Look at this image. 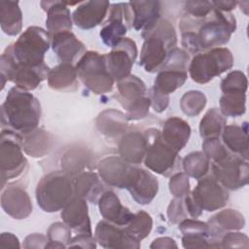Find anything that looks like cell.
I'll return each mask as SVG.
<instances>
[{"label":"cell","mask_w":249,"mask_h":249,"mask_svg":"<svg viewBox=\"0 0 249 249\" xmlns=\"http://www.w3.org/2000/svg\"><path fill=\"white\" fill-rule=\"evenodd\" d=\"M191 132V126L185 120L170 117L164 122L160 136L167 145L179 153L187 145Z\"/></svg>","instance_id":"obj_31"},{"label":"cell","mask_w":249,"mask_h":249,"mask_svg":"<svg viewBox=\"0 0 249 249\" xmlns=\"http://www.w3.org/2000/svg\"><path fill=\"white\" fill-rule=\"evenodd\" d=\"M130 27H132V12L129 2L115 3L110 6L109 16L103 22L99 36L107 47L113 48L125 37Z\"/></svg>","instance_id":"obj_15"},{"label":"cell","mask_w":249,"mask_h":249,"mask_svg":"<svg viewBox=\"0 0 249 249\" xmlns=\"http://www.w3.org/2000/svg\"><path fill=\"white\" fill-rule=\"evenodd\" d=\"M35 194L43 211L53 213L62 210L75 196L73 177L63 170L50 172L38 182Z\"/></svg>","instance_id":"obj_4"},{"label":"cell","mask_w":249,"mask_h":249,"mask_svg":"<svg viewBox=\"0 0 249 249\" xmlns=\"http://www.w3.org/2000/svg\"><path fill=\"white\" fill-rule=\"evenodd\" d=\"M210 168V174L227 190H238L249 182L248 160L232 153L219 161L211 162Z\"/></svg>","instance_id":"obj_14"},{"label":"cell","mask_w":249,"mask_h":249,"mask_svg":"<svg viewBox=\"0 0 249 249\" xmlns=\"http://www.w3.org/2000/svg\"><path fill=\"white\" fill-rule=\"evenodd\" d=\"M91 162V154L87 148L75 147L67 150L61 158V168L72 177L85 171Z\"/></svg>","instance_id":"obj_37"},{"label":"cell","mask_w":249,"mask_h":249,"mask_svg":"<svg viewBox=\"0 0 249 249\" xmlns=\"http://www.w3.org/2000/svg\"><path fill=\"white\" fill-rule=\"evenodd\" d=\"M233 55L228 48H214L194 55L188 70L191 79L197 84H206L215 77L230 70L233 65Z\"/></svg>","instance_id":"obj_10"},{"label":"cell","mask_w":249,"mask_h":249,"mask_svg":"<svg viewBox=\"0 0 249 249\" xmlns=\"http://www.w3.org/2000/svg\"><path fill=\"white\" fill-rule=\"evenodd\" d=\"M211 4L213 8L216 10H219L225 13H231V11L236 7L237 2L236 1H211Z\"/></svg>","instance_id":"obj_55"},{"label":"cell","mask_w":249,"mask_h":249,"mask_svg":"<svg viewBox=\"0 0 249 249\" xmlns=\"http://www.w3.org/2000/svg\"><path fill=\"white\" fill-rule=\"evenodd\" d=\"M54 143L52 133L44 128H36L35 130L22 135V147L26 155L32 158H42L48 155Z\"/></svg>","instance_id":"obj_35"},{"label":"cell","mask_w":249,"mask_h":249,"mask_svg":"<svg viewBox=\"0 0 249 249\" xmlns=\"http://www.w3.org/2000/svg\"><path fill=\"white\" fill-rule=\"evenodd\" d=\"M246 75L240 70L231 71L221 82V90L226 92H246L247 90Z\"/></svg>","instance_id":"obj_44"},{"label":"cell","mask_w":249,"mask_h":249,"mask_svg":"<svg viewBox=\"0 0 249 249\" xmlns=\"http://www.w3.org/2000/svg\"><path fill=\"white\" fill-rule=\"evenodd\" d=\"M48 242V237L41 233H32L25 237L23 241V248H45Z\"/></svg>","instance_id":"obj_52"},{"label":"cell","mask_w":249,"mask_h":249,"mask_svg":"<svg viewBox=\"0 0 249 249\" xmlns=\"http://www.w3.org/2000/svg\"><path fill=\"white\" fill-rule=\"evenodd\" d=\"M184 248H211L210 230L207 223L196 219H184L179 223Z\"/></svg>","instance_id":"obj_28"},{"label":"cell","mask_w":249,"mask_h":249,"mask_svg":"<svg viewBox=\"0 0 249 249\" xmlns=\"http://www.w3.org/2000/svg\"><path fill=\"white\" fill-rule=\"evenodd\" d=\"M129 5L132 12V27L137 31L149 30L160 18V1H130Z\"/></svg>","instance_id":"obj_29"},{"label":"cell","mask_w":249,"mask_h":249,"mask_svg":"<svg viewBox=\"0 0 249 249\" xmlns=\"http://www.w3.org/2000/svg\"><path fill=\"white\" fill-rule=\"evenodd\" d=\"M248 248V236L237 231H228L224 233L219 240V248Z\"/></svg>","instance_id":"obj_47"},{"label":"cell","mask_w":249,"mask_h":249,"mask_svg":"<svg viewBox=\"0 0 249 249\" xmlns=\"http://www.w3.org/2000/svg\"><path fill=\"white\" fill-rule=\"evenodd\" d=\"M211 1H186L184 3L185 15L193 18H203L213 10Z\"/></svg>","instance_id":"obj_48"},{"label":"cell","mask_w":249,"mask_h":249,"mask_svg":"<svg viewBox=\"0 0 249 249\" xmlns=\"http://www.w3.org/2000/svg\"><path fill=\"white\" fill-rule=\"evenodd\" d=\"M148 95L150 97L151 105H152L153 109L155 110V112L161 113L167 108V106L169 104V95L164 94V93L155 89L154 88H152L148 91Z\"/></svg>","instance_id":"obj_50"},{"label":"cell","mask_w":249,"mask_h":249,"mask_svg":"<svg viewBox=\"0 0 249 249\" xmlns=\"http://www.w3.org/2000/svg\"><path fill=\"white\" fill-rule=\"evenodd\" d=\"M236 29V19L231 13L213 9L203 18L187 15L180 20L181 43L188 54H196L227 44Z\"/></svg>","instance_id":"obj_1"},{"label":"cell","mask_w":249,"mask_h":249,"mask_svg":"<svg viewBox=\"0 0 249 249\" xmlns=\"http://www.w3.org/2000/svg\"><path fill=\"white\" fill-rule=\"evenodd\" d=\"M67 247H79V248H96V240L92 234L89 233H78L76 236L71 238Z\"/></svg>","instance_id":"obj_51"},{"label":"cell","mask_w":249,"mask_h":249,"mask_svg":"<svg viewBox=\"0 0 249 249\" xmlns=\"http://www.w3.org/2000/svg\"><path fill=\"white\" fill-rule=\"evenodd\" d=\"M27 167L28 161L23 155L22 135L11 129H2L0 137L1 189L6 183L19 178Z\"/></svg>","instance_id":"obj_8"},{"label":"cell","mask_w":249,"mask_h":249,"mask_svg":"<svg viewBox=\"0 0 249 249\" xmlns=\"http://www.w3.org/2000/svg\"><path fill=\"white\" fill-rule=\"evenodd\" d=\"M181 164L188 177L199 180L208 174L211 162L203 152L196 151L188 154L182 160Z\"/></svg>","instance_id":"obj_39"},{"label":"cell","mask_w":249,"mask_h":249,"mask_svg":"<svg viewBox=\"0 0 249 249\" xmlns=\"http://www.w3.org/2000/svg\"><path fill=\"white\" fill-rule=\"evenodd\" d=\"M188 212L184 203V198L174 197L167 207V218L172 224H179L188 218Z\"/></svg>","instance_id":"obj_49"},{"label":"cell","mask_w":249,"mask_h":249,"mask_svg":"<svg viewBox=\"0 0 249 249\" xmlns=\"http://www.w3.org/2000/svg\"><path fill=\"white\" fill-rule=\"evenodd\" d=\"M0 24L9 36L18 35L22 28V13L18 1H0Z\"/></svg>","instance_id":"obj_36"},{"label":"cell","mask_w":249,"mask_h":249,"mask_svg":"<svg viewBox=\"0 0 249 249\" xmlns=\"http://www.w3.org/2000/svg\"><path fill=\"white\" fill-rule=\"evenodd\" d=\"M94 238L103 248L138 249L141 246L140 241L128 234L124 227L106 220H101L97 223L94 230Z\"/></svg>","instance_id":"obj_18"},{"label":"cell","mask_w":249,"mask_h":249,"mask_svg":"<svg viewBox=\"0 0 249 249\" xmlns=\"http://www.w3.org/2000/svg\"><path fill=\"white\" fill-rule=\"evenodd\" d=\"M202 152L209 159L210 162L219 161L231 153L219 138L204 139L202 143Z\"/></svg>","instance_id":"obj_45"},{"label":"cell","mask_w":249,"mask_h":249,"mask_svg":"<svg viewBox=\"0 0 249 249\" xmlns=\"http://www.w3.org/2000/svg\"><path fill=\"white\" fill-rule=\"evenodd\" d=\"M142 37L144 43L140 53L139 65L148 73L159 72L169 52L176 48L175 28L168 19L160 18L152 28L142 32Z\"/></svg>","instance_id":"obj_3"},{"label":"cell","mask_w":249,"mask_h":249,"mask_svg":"<svg viewBox=\"0 0 249 249\" xmlns=\"http://www.w3.org/2000/svg\"><path fill=\"white\" fill-rule=\"evenodd\" d=\"M45 248H67L71 240V229L63 222L53 223L47 231Z\"/></svg>","instance_id":"obj_43"},{"label":"cell","mask_w":249,"mask_h":249,"mask_svg":"<svg viewBox=\"0 0 249 249\" xmlns=\"http://www.w3.org/2000/svg\"><path fill=\"white\" fill-rule=\"evenodd\" d=\"M49 87L60 92H73L79 88L76 67L72 63L60 62L55 65L48 74Z\"/></svg>","instance_id":"obj_30"},{"label":"cell","mask_w":249,"mask_h":249,"mask_svg":"<svg viewBox=\"0 0 249 249\" xmlns=\"http://www.w3.org/2000/svg\"><path fill=\"white\" fill-rule=\"evenodd\" d=\"M227 125V117L218 108L209 109L199 123V135L203 139L219 138Z\"/></svg>","instance_id":"obj_38"},{"label":"cell","mask_w":249,"mask_h":249,"mask_svg":"<svg viewBox=\"0 0 249 249\" xmlns=\"http://www.w3.org/2000/svg\"><path fill=\"white\" fill-rule=\"evenodd\" d=\"M51 35L44 28L29 26L5 50L19 64L40 66L45 64V53L51 47Z\"/></svg>","instance_id":"obj_6"},{"label":"cell","mask_w":249,"mask_h":249,"mask_svg":"<svg viewBox=\"0 0 249 249\" xmlns=\"http://www.w3.org/2000/svg\"><path fill=\"white\" fill-rule=\"evenodd\" d=\"M189 54L182 49L174 48L158 72L153 88L164 94L169 95L181 88L188 79Z\"/></svg>","instance_id":"obj_13"},{"label":"cell","mask_w":249,"mask_h":249,"mask_svg":"<svg viewBox=\"0 0 249 249\" xmlns=\"http://www.w3.org/2000/svg\"><path fill=\"white\" fill-rule=\"evenodd\" d=\"M207 224L210 230L211 248H219V240L221 236L228 231L243 229L245 226V219L239 211L228 208L212 216Z\"/></svg>","instance_id":"obj_21"},{"label":"cell","mask_w":249,"mask_h":249,"mask_svg":"<svg viewBox=\"0 0 249 249\" xmlns=\"http://www.w3.org/2000/svg\"><path fill=\"white\" fill-rule=\"evenodd\" d=\"M1 191V207L10 217L22 220L32 213L31 199L22 186L12 182Z\"/></svg>","instance_id":"obj_19"},{"label":"cell","mask_w":249,"mask_h":249,"mask_svg":"<svg viewBox=\"0 0 249 249\" xmlns=\"http://www.w3.org/2000/svg\"><path fill=\"white\" fill-rule=\"evenodd\" d=\"M1 90L6 82H12L24 90H33L48 78L50 67L45 63L40 66H28L16 62L5 50L0 58Z\"/></svg>","instance_id":"obj_11"},{"label":"cell","mask_w":249,"mask_h":249,"mask_svg":"<svg viewBox=\"0 0 249 249\" xmlns=\"http://www.w3.org/2000/svg\"><path fill=\"white\" fill-rule=\"evenodd\" d=\"M137 54L135 42L127 37L123 38L111 48V52L104 53L107 68L115 82H120L130 75Z\"/></svg>","instance_id":"obj_16"},{"label":"cell","mask_w":249,"mask_h":249,"mask_svg":"<svg viewBox=\"0 0 249 249\" xmlns=\"http://www.w3.org/2000/svg\"><path fill=\"white\" fill-rule=\"evenodd\" d=\"M40 4L47 13L46 27L51 37L58 32L71 31L73 19L66 2L41 1Z\"/></svg>","instance_id":"obj_25"},{"label":"cell","mask_w":249,"mask_h":249,"mask_svg":"<svg viewBox=\"0 0 249 249\" xmlns=\"http://www.w3.org/2000/svg\"><path fill=\"white\" fill-rule=\"evenodd\" d=\"M98 209L104 220L124 227L128 224L133 213L124 206L118 196L110 190L105 191L98 199Z\"/></svg>","instance_id":"obj_27"},{"label":"cell","mask_w":249,"mask_h":249,"mask_svg":"<svg viewBox=\"0 0 249 249\" xmlns=\"http://www.w3.org/2000/svg\"><path fill=\"white\" fill-rule=\"evenodd\" d=\"M128 120L125 114L119 110L110 108L102 111L95 120L96 128L108 137L123 136L128 127Z\"/></svg>","instance_id":"obj_34"},{"label":"cell","mask_w":249,"mask_h":249,"mask_svg":"<svg viewBox=\"0 0 249 249\" xmlns=\"http://www.w3.org/2000/svg\"><path fill=\"white\" fill-rule=\"evenodd\" d=\"M110 2L103 0H92L81 2L72 14L73 23L79 28L88 30L103 24L109 10Z\"/></svg>","instance_id":"obj_20"},{"label":"cell","mask_w":249,"mask_h":249,"mask_svg":"<svg viewBox=\"0 0 249 249\" xmlns=\"http://www.w3.org/2000/svg\"><path fill=\"white\" fill-rule=\"evenodd\" d=\"M124 189H126L131 197L141 205L152 202L159 192V181L150 171L131 165L125 179Z\"/></svg>","instance_id":"obj_17"},{"label":"cell","mask_w":249,"mask_h":249,"mask_svg":"<svg viewBox=\"0 0 249 249\" xmlns=\"http://www.w3.org/2000/svg\"><path fill=\"white\" fill-rule=\"evenodd\" d=\"M51 38V47L61 62L73 63L87 52L84 43L71 31L58 32Z\"/></svg>","instance_id":"obj_23"},{"label":"cell","mask_w":249,"mask_h":249,"mask_svg":"<svg viewBox=\"0 0 249 249\" xmlns=\"http://www.w3.org/2000/svg\"><path fill=\"white\" fill-rule=\"evenodd\" d=\"M0 248H20L19 240L12 232H2Z\"/></svg>","instance_id":"obj_53"},{"label":"cell","mask_w":249,"mask_h":249,"mask_svg":"<svg viewBox=\"0 0 249 249\" xmlns=\"http://www.w3.org/2000/svg\"><path fill=\"white\" fill-rule=\"evenodd\" d=\"M131 165L121 157L109 156L98 162V175L107 186L124 189Z\"/></svg>","instance_id":"obj_24"},{"label":"cell","mask_w":249,"mask_h":249,"mask_svg":"<svg viewBox=\"0 0 249 249\" xmlns=\"http://www.w3.org/2000/svg\"><path fill=\"white\" fill-rule=\"evenodd\" d=\"M168 188L174 197L184 198L190 193L189 177L181 171L172 174L168 182Z\"/></svg>","instance_id":"obj_46"},{"label":"cell","mask_w":249,"mask_h":249,"mask_svg":"<svg viewBox=\"0 0 249 249\" xmlns=\"http://www.w3.org/2000/svg\"><path fill=\"white\" fill-rule=\"evenodd\" d=\"M124 228L134 239L141 241L150 234L153 228V219L150 214L140 210L133 213L132 218Z\"/></svg>","instance_id":"obj_41"},{"label":"cell","mask_w":249,"mask_h":249,"mask_svg":"<svg viewBox=\"0 0 249 249\" xmlns=\"http://www.w3.org/2000/svg\"><path fill=\"white\" fill-rule=\"evenodd\" d=\"M147 151V138L144 131L129 130L120 139L119 154L126 162L136 165L144 160Z\"/></svg>","instance_id":"obj_26"},{"label":"cell","mask_w":249,"mask_h":249,"mask_svg":"<svg viewBox=\"0 0 249 249\" xmlns=\"http://www.w3.org/2000/svg\"><path fill=\"white\" fill-rule=\"evenodd\" d=\"M197 181L196 188L184 197L188 215L193 219L198 218L203 210L212 212L223 208L230 197L229 190L211 174H207Z\"/></svg>","instance_id":"obj_5"},{"label":"cell","mask_w":249,"mask_h":249,"mask_svg":"<svg viewBox=\"0 0 249 249\" xmlns=\"http://www.w3.org/2000/svg\"><path fill=\"white\" fill-rule=\"evenodd\" d=\"M62 221L77 233L92 234L87 200L74 196L64 206L60 214Z\"/></svg>","instance_id":"obj_22"},{"label":"cell","mask_w":249,"mask_h":249,"mask_svg":"<svg viewBox=\"0 0 249 249\" xmlns=\"http://www.w3.org/2000/svg\"><path fill=\"white\" fill-rule=\"evenodd\" d=\"M221 137L223 144L231 153L248 160V125L246 122L241 125H226Z\"/></svg>","instance_id":"obj_33"},{"label":"cell","mask_w":249,"mask_h":249,"mask_svg":"<svg viewBox=\"0 0 249 249\" xmlns=\"http://www.w3.org/2000/svg\"><path fill=\"white\" fill-rule=\"evenodd\" d=\"M117 89L118 92L115 97L125 110L128 121H138L148 115L151 100L146 85L140 78L130 74L117 82Z\"/></svg>","instance_id":"obj_12"},{"label":"cell","mask_w":249,"mask_h":249,"mask_svg":"<svg viewBox=\"0 0 249 249\" xmlns=\"http://www.w3.org/2000/svg\"><path fill=\"white\" fill-rule=\"evenodd\" d=\"M41 115L39 100L28 90L13 87L1 105V128L25 135L38 127Z\"/></svg>","instance_id":"obj_2"},{"label":"cell","mask_w":249,"mask_h":249,"mask_svg":"<svg viewBox=\"0 0 249 249\" xmlns=\"http://www.w3.org/2000/svg\"><path fill=\"white\" fill-rule=\"evenodd\" d=\"M220 112L225 117H238L246 111V92H226L220 97Z\"/></svg>","instance_id":"obj_40"},{"label":"cell","mask_w":249,"mask_h":249,"mask_svg":"<svg viewBox=\"0 0 249 249\" xmlns=\"http://www.w3.org/2000/svg\"><path fill=\"white\" fill-rule=\"evenodd\" d=\"M150 248L153 249H162V248H177V244L175 242V240L171 237H159L153 240V242L150 245Z\"/></svg>","instance_id":"obj_54"},{"label":"cell","mask_w":249,"mask_h":249,"mask_svg":"<svg viewBox=\"0 0 249 249\" xmlns=\"http://www.w3.org/2000/svg\"><path fill=\"white\" fill-rule=\"evenodd\" d=\"M73 183L75 196L91 203H97L101 195L106 191L103 181L92 171H84L73 177Z\"/></svg>","instance_id":"obj_32"},{"label":"cell","mask_w":249,"mask_h":249,"mask_svg":"<svg viewBox=\"0 0 249 249\" xmlns=\"http://www.w3.org/2000/svg\"><path fill=\"white\" fill-rule=\"evenodd\" d=\"M75 67L78 79L93 93L103 94L113 89L115 80L107 68L104 53L87 51Z\"/></svg>","instance_id":"obj_9"},{"label":"cell","mask_w":249,"mask_h":249,"mask_svg":"<svg viewBox=\"0 0 249 249\" xmlns=\"http://www.w3.org/2000/svg\"><path fill=\"white\" fill-rule=\"evenodd\" d=\"M207 102L205 94L200 90H189L180 99V108L188 117H196L204 109Z\"/></svg>","instance_id":"obj_42"},{"label":"cell","mask_w":249,"mask_h":249,"mask_svg":"<svg viewBox=\"0 0 249 249\" xmlns=\"http://www.w3.org/2000/svg\"><path fill=\"white\" fill-rule=\"evenodd\" d=\"M144 133L147 138L144 165L151 171L165 177L180 171L182 160L179 153L162 140L160 130L151 127Z\"/></svg>","instance_id":"obj_7"}]
</instances>
